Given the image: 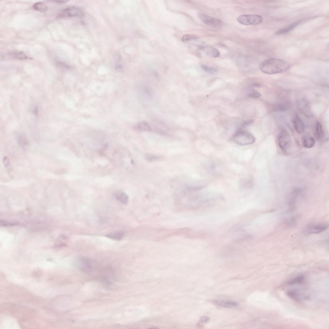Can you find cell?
<instances>
[{
    "label": "cell",
    "mask_w": 329,
    "mask_h": 329,
    "mask_svg": "<svg viewBox=\"0 0 329 329\" xmlns=\"http://www.w3.org/2000/svg\"><path fill=\"white\" fill-rule=\"evenodd\" d=\"M199 16L202 22L209 26L214 28H218L223 25L222 21L218 19L203 13L199 14Z\"/></svg>",
    "instance_id": "7"
},
{
    "label": "cell",
    "mask_w": 329,
    "mask_h": 329,
    "mask_svg": "<svg viewBox=\"0 0 329 329\" xmlns=\"http://www.w3.org/2000/svg\"><path fill=\"white\" fill-rule=\"evenodd\" d=\"M213 303L217 305L228 308L236 307L238 306V303L236 302L224 301L221 300H215Z\"/></svg>",
    "instance_id": "15"
},
{
    "label": "cell",
    "mask_w": 329,
    "mask_h": 329,
    "mask_svg": "<svg viewBox=\"0 0 329 329\" xmlns=\"http://www.w3.org/2000/svg\"><path fill=\"white\" fill-rule=\"evenodd\" d=\"M291 107L290 103L287 102L277 103L272 106V109L275 112H284Z\"/></svg>",
    "instance_id": "13"
},
{
    "label": "cell",
    "mask_w": 329,
    "mask_h": 329,
    "mask_svg": "<svg viewBox=\"0 0 329 329\" xmlns=\"http://www.w3.org/2000/svg\"><path fill=\"white\" fill-rule=\"evenodd\" d=\"M315 135L316 138L318 139H322L324 137V131L321 124L317 122L316 126Z\"/></svg>",
    "instance_id": "20"
},
{
    "label": "cell",
    "mask_w": 329,
    "mask_h": 329,
    "mask_svg": "<svg viewBox=\"0 0 329 329\" xmlns=\"http://www.w3.org/2000/svg\"><path fill=\"white\" fill-rule=\"evenodd\" d=\"M116 199L121 203L127 204L129 202V197L124 193L119 192L116 195Z\"/></svg>",
    "instance_id": "19"
},
{
    "label": "cell",
    "mask_w": 329,
    "mask_h": 329,
    "mask_svg": "<svg viewBox=\"0 0 329 329\" xmlns=\"http://www.w3.org/2000/svg\"><path fill=\"white\" fill-rule=\"evenodd\" d=\"M305 280V277L304 276H299L294 279L290 280L288 283L289 285H293L295 284H302Z\"/></svg>",
    "instance_id": "22"
},
{
    "label": "cell",
    "mask_w": 329,
    "mask_h": 329,
    "mask_svg": "<svg viewBox=\"0 0 329 329\" xmlns=\"http://www.w3.org/2000/svg\"><path fill=\"white\" fill-rule=\"evenodd\" d=\"M302 21V20H300L291 24L277 31L276 32V34L279 35L286 34L295 29V28L301 23Z\"/></svg>",
    "instance_id": "14"
},
{
    "label": "cell",
    "mask_w": 329,
    "mask_h": 329,
    "mask_svg": "<svg viewBox=\"0 0 329 329\" xmlns=\"http://www.w3.org/2000/svg\"><path fill=\"white\" fill-rule=\"evenodd\" d=\"M253 86L257 88L260 87L261 86V84H260L257 82L254 83L253 84Z\"/></svg>",
    "instance_id": "31"
},
{
    "label": "cell",
    "mask_w": 329,
    "mask_h": 329,
    "mask_svg": "<svg viewBox=\"0 0 329 329\" xmlns=\"http://www.w3.org/2000/svg\"><path fill=\"white\" fill-rule=\"evenodd\" d=\"M315 140L312 137H307L304 140L303 145L307 148H311L314 146L315 144Z\"/></svg>",
    "instance_id": "21"
},
{
    "label": "cell",
    "mask_w": 329,
    "mask_h": 329,
    "mask_svg": "<svg viewBox=\"0 0 329 329\" xmlns=\"http://www.w3.org/2000/svg\"><path fill=\"white\" fill-rule=\"evenodd\" d=\"M328 227V224L325 223L311 225L306 228L305 230V233L308 234L320 233L327 230Z\"/></svg>",
    "instance_id": "9"
},
{
    "label": "cell",
    "mask_w": 329,
    "mask_h": 329,
    "mask_svg": "<svg viewBox=\"0 0 329 329\" xmlns=\"http://www.w3.org/2000/svg\"><path fill=\"white\" fill-rule=\"evenodd\" d=\"M134 128L135 130L139 131H150L152 130L149 125L145 121L140 122L135 126Z\"/></svg>",
    "instance_id": "17"
},
{
    "label": "cell",
    "mask_w": 329,
    "mask_h": 329,
    "mask_svg": "<svg viewBox=\"0 0 329 329\" xmlns=\"http://www.w3.org/2000/svg\"><path fill=\"white\" fill-rule=\"evenodd\" d=\"M3 163L5 167L8 171L11 170V162L9 158L7 156H5L3 159Z\"/></svg>",
    "instance_id": "26"
},
{
    "label": "cell",
    "mask_w": 329,
    "mask_h": 329,
    "mask_svg": "<svg viewBox=\"0 0 329 329\" xmlns=\"http://www.w3.org/2000/svg\"><path fill=\"white\" fill-rule=\"evenodd\" d=\"M277 141L279 146L284 151L287 152L290 148L291 143L290 138L285 130L281 131L278 136Z\"/></svg>",
    "instance_id": "6"
},
{
    "label": "cell",
    "mask_w": 329,
    "mask_h": 329,
    "mask_svg": "<svg viewBox=\"0 0 329 329\" xmlns=\"http://www.w3.org/2000/svg\"><path fill=\"white\" fill-rule=\"evenodd\" d=\"M202 68L204 71L212 75H217L218 72V71L217 69L208 66L203 65L202 66Z\"/></svg>",
    "instance_id": "25"
},
{
    "label": "cell",
    "mask_w": 329,
    "mask_h": 329,
    "mask_svg": "<svg viewBox=\"0 0 329 329\" xmlns=\"http://www.w3.org/2000/svg\"><path fill=\"white\" fill-rule=\"evenodd\" d=\"M263 20V17L258 15H243L237 18V21L240 24L246 25H257L261 23Z\"/></svg>",
    "instance_id": "4"
},
{
    "label": "cell",
    "mask_w": 329,
    "mask_h": 329,
    "mask_svg": "<svg viewBox=\"0 0 329 329\" xmlns=\"http://www.w3.org/2000/svg\"><path fill=\"white\" fill-rule=\"evenodd\" d=\"M38 111L37 109L36 108L34 111V113L35 115L37 114Z\"/></svg>",
    "instance_id": "33"
},
{
    "label": "cell",
    "mask_w": 329,
    "mask_h": 329,
    "mask_svg": "<svg viewBox=\"0 0 329 329\" xmlns=\"http://www.w3.org/2000/svg\"><path fill=\"white\" fill-rule=\"evenodd\" d=\"M200 48L207 55L212 57H218L220 55V52L217 49L211 46L203 45H201Z\"/></svg>",
    "instance_id": "10"
},
{
    "label": "cell",
    "mask_w": 329,
    "mask_h": 329,
    "mask_svg": "<svg viewBox=\"0 0 329 329\" xmlns=\"http://www.w3.org/2000/svg\"><path fill=\"white\" fill-rule=\"evenodd\" d=\"M231 139L234 143L241 146L251 144L256 140L255 137L251 133L240 129L233 135Z\"/></svg>",
    "instance_id": "2"
},
{
    "label": "cell",
    "mask_w": 329,
    "mask_h": 329,
    "mask_svg": "<svg viewBox=\"0 0 329 329\" xmlns=\"http://www.w3.org/2000/svg\"><path fill=\"white\" fill-rule=\"evenodd\" d=\"M8 55L13 59L21 60H31L32 58L28 56L24 52L15 51L9 53Z\"/></svg>",
    "instance_id": "12"
},
{
    "label": "cell",
    "mask_w": 329,
    "mask_h": 329,
    "mask_svg": "<svg viewBox=\"0 0 329 329\" xmlns=\"http://www.w3.org/2000/svg\"><path fill=\"white\" fill-rule=\"evenodd\" d=\"M253 120L251 119L245 121L243 122L240 129H243L245 127L250 125L253 123Z\"/></svg>",
    "instance_id": "29"
},
{
    "label": "cell",
    "mask_w": 329,
    "mask_h": 329,
    "mask_svg": "<svg viewBox=\"0 0 329 329\" xmlns=\"http://www.w3.org/2000/svg\"><path fill=\"white\" fill-rule=\"evenodd\" d=\"M144 158L148 162H152L155 161L159 160L162 159V157L159 156L152 154H147L144 155Z\"/></svg>",
    "instance_id": "23"
},
{
    "label": "cell",
    "mask_w": 329,
    "mask_h": 329,
    "mask_svg": "<svg viewBox=\"0 0 329 329\" xmlns=\"http://www.w3.org/2000/svg\"><path fill=\"white\" fill-rule=\"evenodd\" d=\"M198 38L197 36L192 35L186 34L184 35L182 38V40L183 42H186L197 39Z\"/></svg>",
    "instance_id": "27"
},
{
    "label": "cell",
    "mask_w": 329,
    "mask_h": 329,
    "mask_svg": "<svg viewBox=\"0 0 329 329\" xmlns=\"http://www.w3.org/2000/svg\"><path fill=\"white\" fill-rule=\"evenodd\" d=\"M33 7L34 10L41 12H45L48 9V6L41 2H36L33 4Z\"/></svg>",
    "instance_id": "18"
},
{
    "label": "cell",
    "mask_w": 329,
    "mask_h": 329,
    "mask_svg": "<svg viewBox=\"0 0 329 329\" xmlns=\"http://www.w3.org/2000/svg\"><path fill=\"white\" fill-rule=\"evenodd\" d=\"M98 265L96 261L87 258H80L76 262V266L79 269L87 272L94 271L98 268Z\"/></svg>",
    "instance_id": "3"
},
{
    "label": "cell",
    "mask_w": 329,
    "mask_h": 329,
    "mask_svg": "<svg viewBox=\"0 0 329 329\" xmlns=\"http://www.w3.org/2000/svg\"><path fill=\"white\" fill-rule=\"evenodd\" d=\"M293 123L295 130L297 132L302 133L304 132L305 126L304 122L300 117L296 114L293 118Z\"/></svg>",
    "instance_id": "11"
},
{
    "label": "cell",
    "mask_w": 329,
    "mask_h": 329,
    "mask_svg": "<svg viewBox=\"0 0 329 329\" xmlns=\"http://www.w3.org/2000/svg\"><path fill=\"white\" fill-rule=\"evenodd\" d=\"M83 15V13L80 8L74 6H71L62 10L58 15L57 18H61L81 17Z\"/></svg>",
    "instance_id": "5"
},
{
    "label": "cell",
    "mask_w": 329,
    "mask_h": 329,
    "mask_svg": "<svg viewBox=\"0 0 329 329\" xmlns=\"http://www.w3.org/2000/svg\"><path fill=\"white\" fill-rule=\"evenodd\" d=\"M297 107L299 111L304 116L308 117H313V114L308 102L305 99L298 101Z\"/></svg>",
    "instance_id": "8"
},
{
    "label": "cell",
    "mask_w": 329,
    "mask_h": 329,
    "mask_svg": "<svg viewBox=\"0 0 329 329\" xmlns=\"http://www.w3.org/2000/svg\"><path fill=\"white\" fill-rule=\"evenodd\" d=\"M261 94L259 93L254 91L250 93L249 95V97L250 98H257L261 97Z\"/></svg>",
    "instance_id": "28"
},
{
    "label": "cell",
    "mask_w": 329,
    "mask_h": 329,
    "mask_svg": "<svg viewBox=\"0 0 329 329\" xmlns=\"http://www.w3.org/2000/svg\"><path fill=\"white\" fill-rule=\"evenodd\" d=\"M54 2L57 3L58 4H64L65 3L67 2V1H53Z\"/></svg>",
    "instance_id": "32"
},
{
    "label": "cell",
    "mask_w": 329,
    "mask_h": 329,
    "mask_svg": "<svg viewBox=\"0 0 329 329\" xmlns=\"http://www.w3.org/2000/svg\"><path fill=\"white\" fill-rule=\"evenodd\" d=\"M210 320V318L208 316H203L200 318L199 323L201 324L206 323L208 322Z\"/></svg>",
    "instance_id": "30"
},
{
    "label": "cell",
    "mask_w": 329,
    "mask_h": 329,
    "mask_svg": "<svg viewBox=\"0 0 329 329\" xmlns=\"http://www.w3.org/2000/svg\"><path fill=\"white\" fill-rule=\"evenodd\" d=\"M286 294L291 299L297 301L299 300L298 291L296 290H289L287 292Z\"/></svg>",
    "instance_id": "24"
},
{
    "label": "cell",
    "mask_w": 329,
    "mask_h": 329,
    "mask_svg": "<svg viewBox=\"0 0 329 329\" xmlns=\"http://www.w3.org/2000/svg\"><path fill=\"white\" fill-rule=\"evenodd\" d=\"M290 68V64L280 59L272 58L263 62L260 66V69L263 73L273 74L284 72Z\"/></svg>",
    "instance_id": "1"
},
{
    "label": "cell",
    "mask_w": 329,
    "mask_h": 329,
    "mask_svg": "<svg viewBox=\"0 0 329 329\" xmlns=\"http://www.w3.org/2000/svg\"><path fill=\"white\" fill-rule=\"evenodd\" d=\"M124 233L123 232H116L107 234L106 237L115 240H120L123 238Z\"/></svg>",
    "instance_id": "16"
}]
</instances>
